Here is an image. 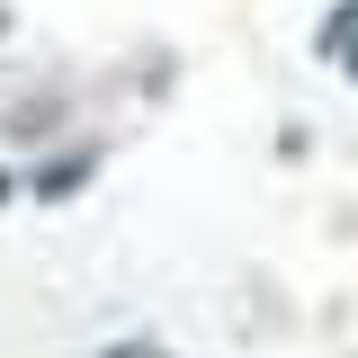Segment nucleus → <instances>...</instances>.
<instances>
[{"mask_svg":"<svg viewBox=\"0 0 358 358\" xmlns=\"http://www.w3.org/2000/svg\"><path fill=\"white\" fill-rule=\"evenodd\" d=\"M90 188V152H63V162H45L36 179H27V197H45V206H72Z\"/></svg>","mask_w":358,"mask_h":358,"instance_id":"obj_1","label":"nucleus"},{"mask_svg":"<svg viewBox=\"0 0 358 358\" xmlns=\"http://www.w3.org/2000/svg\"><path fill=\"white\" fill-rule=\"evenodd\" d=\"M358 36V0H341V9H331V18H322V54H331V63H341V45Z\"/></svg>","mask_w":358,"mask_h":358,"instance_id":"obj_2","label":"nucleus"},{"mask_svg":"<svg viewBox=\"0 0 358 358\" xmlns=\"http://www.w3.org/2000/svg\"><path fill=\"white\" fill-rule=\"evenodd\" d=\"M99 358H162L152 341H117V350H99Z\"/></svg>","mask_w":358,"mask_h":358,"instance_id":"obj_3","label":"nucleus"},{"mask_svg":"<svg viewBox=\"0 0 358 358\" xmlns=\"http://www.w3.org/2000/svg\"><path fill=\"white\" fill-rule=\"evenodd\" d=\"M341 72H350V81H358V36H350V45H341Z\"/></svg>","mask_w":358,"mask_h":358,"instance_id":"obj_4","label":"nucleus"}]
</instances>
